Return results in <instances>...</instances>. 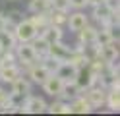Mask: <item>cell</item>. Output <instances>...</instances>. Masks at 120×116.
Returning <instances> with one entry per match:
<instances>
[{
    "instance_id": "obj_23",
    "label": "cell",
    "mask_w": 120,
    "mask_h": 116,
    "mask_svg": "<svg viewBox=\"0 0 120 116\" xmlns=\"http://www.w3.org/2000/svg\"><path fill=\"white\" fill-rule=\"evenodd\" d=\"M0 105L2 106H10V99H8V93L0 89Z\"/></svg>"
},
{
    "instance_id": "obj_15",
    "label": "cell",
    "mask_w": 120,
    "mask_h": 116,
    "mask_svg": "<svg viewBox=\"0 0 120 116\" xmlns=\"http://www.w3.org/2000/svg\"><path fill=\"white\" fill-rule=\"evenodd\" d=\"M87 103L91 105V106H101L105 103V95H103V91L101 89H93V91H89L87 93Z\"/></svg>"
},
{
    "instance_id": "obj_16",
    "label": "cell",
    "mask_w": 120,
    "mask_h": 116,
    "mask_svg": "<svg viewBox=\"0 0 120 116\" xmlns=\"http://www.w3.org/2000/svg\"><path fill=\"white\" fill-rule=\"evenodd\" d=\"M49 41H45L43 37H39V41H35V45H33V49H35V52H37V58H47L49 56Z\"/></svg>"
},
{
    "instance_id": "obj_25",
    "label": "cell",
    "mask_w": 120,
    "mask_h": 116,
    "mask_svg": "<svg viewBox=\"0 0 120 116\" xmlns=\"http://www.w3.org/2000/svg\"><path fill=\"white\" fill-rule=\"evenodd\" d=\"M87 4V0H70V6H74V8H83Z\"/></svg>"
},
{
    "instance_id": "obj_19",
    "label": "cell",
    "mask_w": 120,
    "mask_h": 116,
    "mask_svg": "<svg viewBox=\"0 0 120 116\" xmlns=\"http://www.w3.org/2000/svg\"><path fill=\"white\" fill-rule=\"evenodd\" d=\"M52 6L50 0H31V4H29V8L35 12V14H39V12H47V8Z\"/></svg>"
},
{
    "instance_id": "obj_18",
    "label": "cell",
    "mask_w": 120,
    "mask_h": 116,
    "mask_svg": "<svg viewBox=\"0 0 120 116\" xmlns=\"http://www.w3.org/2000/svg\"><path fill=\"white\" fill-rule=\"evenodd\" d=\"M68 106H70V112H89L91 110V105H89L85 99H78L76 103H72Z\"/></svg>"
},
{
    "instance_id": "obj_26",
    "label": "cell",
    "mask_w": 120,
    "mask_h": 116,
    "mask_svg": "<svg viewBox=\"0 0 120 116\" xmlns=\"http://www.w3.org/2000/svg\"><path fill=\"white\" fill-rule=\"evenodd\" d=\"M6 27H8V23H6V18H4L2 14H0V31H2V29H6Z\"/></svg>"
},
{
    "instance_id": "obj_14",
    "label": "cell",
    "mask_w": 120,
    "mask_h": 116,
    "mask_svg": "<svg viewBox=\"0 0 120 116\" xmlns=\"http://www.w3.org/2000/svg\"><path fill=\"white\" fill-rule=\"evenodd\" d=\"M79 33V41L81 43H85V45H95V37H97V31L91 29V27H83V29H79L78 31Z\"/></svg>"
},
{
    "instance_id": "obj_22",
    "label": "cell",
    "mask_w": 120,
    "mask_h": 116,
    "mask_svg": "<svg viewBox=\"0 0 120 116\" xmlns=\"http://www.w3.org/2000/svg\"><path fill=\"white\" fill-rule=\"evenodd\" d=\"M49 110L50 112H70V106L68 105H62V103H56V105H52Z\"/></svg>"
},
{
    "instance_id": "obj_5",
    "label": "cell",
    "mask_w": 120,
    "mask_h": 116,
    "mask_svg": "<svg viewBox=\"0 0 120 116\" xmlns=\"http://www.w3.org/2000/svg\"><path fill=\"white\" fill-rule=\"evenodd\" d=\"M18 56L21 58V62H25V64H31V62L37 60V52L33 49V45L29 43H21V46H18Z\"/></svg>"
},
{
    "instance_id": "obj_11",
    "label": "cell",
    "mask_w": 120,
    "mask_h": 116,
    "mask_svg": "<svg viewBox=\"0 0 120 116\" xmlns=\"http://www.w3.org/2000/svg\"><path fill=\"white\" fill-rule=\"evenodd\" d=\"M14 45H16V35L10 33V31H6V29H2L0 31V49L10 50V49H14Z\"/></svg>"
},
{
    "instance_id": "obj_24",
    "label": "cell",
    "mask_w": 120,
    "mask_h": 116,
    "mask_svg": "<svg viewBox=\"0 0 120 116\" xmlns=\"http://www.w3.org/2000/svg\"><path fill=\"white\" fill-rule=\"evenodd\" d=\"M19 12H16V10H14V12H10V15H8V19H6V21H16V23H19L21 21V18H19Z\"/></svg>"
},
{
    "instance_id": "obj_28",
    "label": "cell",
    "mask_w": 120,
    "mask_h": 116,
    "mask_svg": "<svg viewBox=\"0 0 120 116\" xmlns=\"http://www.w3.org/2000/svg\"><path fill=\"white\" fill-rule=\"evenodd\" d=\"M0 54H2V49H0Z\"/></svg>"
},
{
    "instance_id": "obj_8",
    "label": "cell",
    "mask_w": 120,
    "mask_h": 116,
    "mask_svg": "<svg viewBox=\"0 0 120 116\" xmlns=\"http://www.w3.org/2000/svg\"><path fill=\"white\" fill-rule=\"evenodd\" d=\"M66 21H68V25H70L72 31H79V29H83V27L87 25V18H85V14H81V12L72 14Z\"/></svg>"
},
{
    "instance_id": "obj_2",
    "label": "cell",
    "mask_w": 120,
    "mask_h": 116,
    "mask_svg": "<svg viewBox=\"0 0 120 116\" xmlns=\"http://www.w3.org/2000/svg\"><path fill=\"white\" fill-rule=\"evenodd\" d=\"M97 79V75L91 72V70H85V68H78V74L76 77H74V81H76V85L79 87V91H83V89H91V85L95 83Z\"/></svg>"
},
{
    "instance_id": "obj_20",
    "label": "cell",
    "mask_w": 120,
    "mask_h": 116,
    "mask_svg": "<svg viewBox=\"0 0 120 116\" xmlns=\"http://www.w3.org/2000/svg\"><path fill=\"white\" fill-rule=\"evenodd\" d=\"M109 106H110V110L118 112V108H120V93H118V89H112L109 93Z\"/></svg>"
},
{
    "instance_id": "obj_12",
    "label": "cell",
    "mask_w": 120,
    "mask_h": 116,
    "mask_svg": "<svg viewBox=\"0 0 120 116\" xmlns=\"http://www.w3.org/2000/svg\"><path fill=\"white\" fill-rule=\"evenodd\" d=\"M50 74H52L50 70L45 66V64H41V66H35V68L31 70V79H33V81H37V83H43V81L47 79Z\"/></svg>"
},
{
    "instance_id": "obj_7",
    "label": "cell",
    "mask_w": 120,
    "mask_h": 116,
    "mask_svg": "<svg viewBox=\"0 0 120 116\" xmlns=\"http://www.w3.org/2000/svg\"><path fill=\"white\" fill-rule=\"evenodd\" d=\"M41 31H43L41 37L45 39V41H49V43H56V41L62 39V31H60L58 25H47L45 29H41Z\"/></svg>"
},
{
    "instance_id": "obj_21",
    "label": "cell",
    "mask_w": 120,
    "mask_h": 116,
    "mask_svg": "<svg viewBox=\"0 0 120 116\" xmlns=\"http://www.w3.org/2000/svg\"><path fill=\"white\" fill-rule=\"evenodd\" d=\"M50 2H52V6H54L56 8V10H68V8H70V0H50Z\"/></svg>"
},
{
    "instance_id": "obj_6",
    "label": "cell",
    "mask_w": 120,
    "mask_h": 116,
    "mask_svg": "<svg viewBox=\"0 0 120 116\" xmlns=\"http://www.w3.org/2000/svg\"><path fill=\"white\" fill-rule=\"evenodd\" d=\"M68 49H66V46L60 43V41H56V43H50L49 45V56H52V58H56V60H66L68 58Z\"/></svg>"
},
{
    "instance_id": "obj_17",
    "label": "cell",
    "mask_w": 120,
    "mask_h": 116,
    "mask_svg": "<svg viewBox=\"0 0 120 116\" xmlns=\"http://www.w3.org/2000/svg\"><path fill=\"white\" fill-rule=\"evenodd\" d=\"M14 83V95H19V97H25L29 93V83L23 81L21 77H16V79L12 81Z\"/></svg>"
},
{
    "instance_id": "obj_1",
    "label": "cell",
    "mask_w": 120,
    "mask_h": 116,
    "mask_svg": "<svg viewBox=\"0 0 120 116\" xmlns=\"http://www.w3.org/2000/svg\"><path fill=\"white\" fill-rule=\"evenodd\" d=\"M18 41L21 43H29L31 39L37 37V27L31 23V19H21L19 23H16V31H14Z\"/></svg>"
},
{
    "instance_id": "obj_4",
    "label": "cell",
    "mask_w": 120,
    "mask_h": 116,
    "mask_svg": "<svg viewBox=\"0 0 120 116\" xmlns=\"http://www.w3.org/2000/svg\"><path fill=\"white\" fill-rule=\"evenodd\" d=\"M76 74H78V68L74 66V64H70V62H60L58 64V68H56V75L60 77V79H64V81H74V77H76Z\"/></svg>"
},
{
    "instance_id": "obj_27",
    "label": "cell",
    "mask_w": 120,
    "mask_h": 116,
    "mask_svg": "<svg viewBox=\"0 0 120 116\" xmlns=\"http://www.w3.org/2000/svg\"><path fill=\"white\" fill-rule=\"evenodd\" d=\"M101 2H105V0H87V4H93V6H97V4H101Z\"/></svg>"
},
{
    "instance_id": "obj_10",
    "label": "cell",
    "mask_w": 120,
    "mask_h": 116,
    "mask_svg": "<svg viewBox=\"0 0 120 116\" xmlns=\"http://www.w3.org/2000/svg\"><path fill=\"white\" fill-rule=\"evenodd\" d=\"M45 108H47V105H45V101L37 99V97H29L27 99V105H25V112H33V114H39L43 112Z\"/></svg>"
},
{
    "instance_id": "obj_13",
    "label": "cell",
    "mask_w": 120,
    "mask_h": 116,
    "mask_svg": "<svg viewBox=\"0 0 120 116\" xmlns=\"http://www.w3.org/2000/svg\"><path fill=\"white\" fill-rule=\"evenodd\" d=\"M110 14H112V10H110V8L105 4V2H101V4H97V6H95V18H97V19H101L103 23H107V25H109Z\"/></svg>"
},
{
    "instance_id": "obj_9",
    "label": "cell",
    "mask_w": 120,
    "mask_h": 116,
    "mask_svg": "<svg viewBox=\"0 0 120 116\" xmlns=\"http://www.w3.org/2000/svg\"><path fill=\"white\" fill-rule=\"evenodd\" d=\"M16 77H19V70L14 66V64H6V66H0V79L2 81H14Z\"/></svg>"
},
{
    "instance_id": "obj_3",
    "label": "cell",
    "mask_w": 120,
    "mask_h": 116,
    "mask_svg": "<svg viewBox=\"0 0 120 116\" xmlns=\"http://www.w3.org/2000/svg\"><path fill=\"white\" fill-rule=\"evenodd\" d=\"M43 87L49 95H62V89H64V79H60L56 74H50L47 79L43 81Z\"/></svg>"
}]
</instances>
